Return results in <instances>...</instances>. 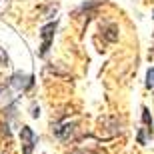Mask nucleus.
<instances>
[{"mask_svg": "<svg viewBox=\"0 0 154 154\" xmlns=\"http://www.w3.org/2000/svg\"><path fill=\"white\" fill-rule=\"evenodd\" d=\"M54 32H56V22L46 24V26H42V30H40V36H42V48H40V54H42V56H46V52L50 50Z\"/></svg>", "mask_w": 154, "mask_h": 154, "instance_id": "2", "label": "nucleus"}, {"mask_svg": "<svg viewBox=\"0 0 154 154\" xmlns=\"http://www.w3.org/2000/svg\"><path fill=\"white\" fill-rule=\"evenodd\" d=\"M146 86H148V88H154V68H150L148 70V74H146Z\"/></svg>", "mask_w": 154, "mask_h": 154, "instance_id": "4", "label": "nucleus"}, {"mask_svg": "<svg viewBox=\"0 0 154 154\" xmlns=\"http://www.w3.org/2000/svg\"><path fill=\"white\" fill-rule=\"evenodd\" d=\"M142 120H144V126H146V128H142V132H148V136H152V118H150L148 108H142Z\"/></svg>", "mask_w": 154, "mask_h": 154, "instance_id": "3", "label": "nucleus"}, {"mask_svg": "<svg viewBox=\"0 0 154 154\" xmlns=\"http://www.w3.org/2000/svg\"><path fill=\"white\" fill-rule=\"evenodd\" d=\"M20 140H22V152L24 154H32L36 142H38V138H36L34 130H32L30 126H22V130H20Z\"/></svg>", "mask_w": 154, "mask_h": 154, "instance_id": "1", "label": "nucleus"}]
</instances>
